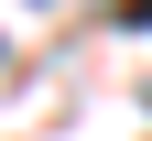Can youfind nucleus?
Returning <instances> with one entry per match:
<instances>
[{
	"instance_id": "nucleus-1",
	"label": "nucleus",
	"mask_w": 152,
	"mask_h": 141,
	"mask_svg": "<svg viewBox=\"0 0 152 141\" xmlns=\"http://www.w3.org/2000/svg\"><path fill=\"white\" fill-rule=\"evenodd\" d=\"M120 33H152V0H120Z\"/></svg>"
}]
</instances>
